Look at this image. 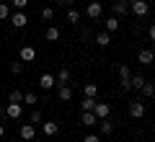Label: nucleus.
Listing matches in <instances>:
<instances>
[{"instance_id":"34","label":"nucleus","mask_w":155,"mask_h":142,"mask_svg":"<svg viewBox=\"0 0 155 142\" xmlns=\"http://www.w3.org/2000/svg\"><path fill=\"white\" fill-rule=\"evenodd\" d=\"M83 142H98V134H93V132H88V134H85V140Z\"/></svg>"},{"instance_id":"31","label":"nucleus","mask_w":155,"mask_h":142,"mask_svg":"<svg viewBox=\"0 0 155 142\" xmlns=\"http://www.w3.org/2000/svg\"><path fill=\"white\" fill-rule=\"evenodd\" d=\"M11 72L13 75H21L23 72V62H11Z\"/></svg>"},{"instance_id":"13","label":"nucleus","mask_w":155,"mask_h":142,"mask_svg":"<svg viewBox=\"0 0 155 142\" xmlns=\"http://www.w3.org/2000/svg\"><path fill=\"white\" fill-rule=\"evenodd\" d=\"M21 104H8L5 106V116H8V119H18V116H21Z\"/></svg>"},{"instance_id":"7","label":"nucleus","mask_w":155,"mask_h":142,"mask_svg":"<svg viewBox=\"0 0 155 142\" xmlns=\"http://www.w3.org/2000/svg\"><path fill=\"white\" fill-rule=\"evenodd\" d=\"M137 62H140V65H145V67L153 65V62H155V52L153 49H140L137 52Z\"/></svg>"},{"instance_id":"29","label":"nucleus","mask_w":155,"mask_h":142,"mask_svg":"<svg viewBox=\"0 0 155 142\" xmlns=\"http://www.w3.org/2000/svg\"><path fill=\"white\" fill-rule=\"evenodd\" d=\"M93 106H96V98H88V96H85V98L80 101V109L83 111H93Z\"/></svg>"},{"instance_id":"10","label":"nucleus","mask_w":155,"mask_h":142,"mask_svg":"<svg viewBox=\"0 0 155 142\" xmlns=\"http://www.w3.org/2000/svg\"><path fill=\"white\" fill-rule=\"evenodd\" d=\"M18 57H21V62H34L36 60V49H34V47H21V52H18Z\"/></svg>"},{"instance_id":"3","label":"nucleus","mask_w":155,"mask_h":142,"mask_svg":"<svg viewBox=\"0 0 155 142\" xmlns=\"http://www.w3.org/2000/svg\"><path fill=\"white\" fill-rule=\"evenodd\" d=\"M129 116H132V119H142V116H145V104L140 98L129 101Z\"/></svg>"},{"instance_id":"5","label":"nucleus","mask_w":155,"mask_h":142,"mask_svg":"<svg viewBox=\"0 0 155 142\" xmlns=\"http://www.w3.org/2000/svg\"><path fill=\"white\" fill-rule=\"evenodd\" d=\"M39 88H41V91H52V88H57V78L49 75V72L39 75Z\"/></svg>"},{"instance_id":"12","label":"nucleus","mask_w":155,"mask_h":142,"mask_svg":"<svg viewBox=\"0 0 155 142\" xmlns=\"http://www.w3.org/2000/svg\"><path fill=\"white\" fill-rule=\"evenodd\" d=\"M129 3H132V0H114V13H116V18L124 16V13H129Z\"/></svg>"},{"instance_id":"1","label":"nucleus","mask_w":155,"mask_h":142,"mask_svg":"<svg viewBox=\"0 0 155 142\" xmlns=\"http://www.w3.org/2000/svg\"><path fill=\"white\" fill-rule=\"evenodd\" d=\"M129 11H132L137 18H145L150 13V3L147 0H132V3H129Z\"/></svg>"},{"instance_id":"14","label":"nucleus","mask_w":155,"mask_h":142,"mask_svg":"<svg viewBox=\"0 0 155 142\" xmlns=\"http://www.w3.org/2000/svg\"><path fill=\"white\" fill-rule=\"evenodd\" d=\"M80 124L93 127V124H98V119H96V114H93V111H83V114H80Z\"/></svg>"},{"instance_id":"35","label":"nucleus","mask_w":155,"mask_h":142,"mask_svg":"<svg viewBox=\"0 0 155 142\" xmlns=\"http://www.w3.org/2000/svg\"><path fill=\"white\" fill-rule=\"evenodd\" d=\"M147 36H150V41H155V23L150 26V31H147Z\"/></svg>"},{"instance_id":"27","label":"nucleus","mask_w":155,"mask_h":142,"mask_svg":"<svg viewBox=\"0 0 155 142\" xmlns=\"http://www.w3.org/2000/svg\"><path fill=\"white\" fill-rule=\"evenodd\" d=\"M140 93H142L145 98H153V96H155V85H153V83H145V85H142V91H140Z\"/></svg>"},{"instance_id":"38","label":"nucleus","mask_w":155,"mask_h":142,"mask_svg":"<svg viewBox=\"0 0 155 142\" xmlns=\"http://www.w3.org/2000/svg\"><path fill=\"white\" fill-rule=\"evenodd\" d=\"M75 3H78V0H65V5H75Z\"/></svg>"},{"instance_id":"2","label":"nucleus","mask_w":155,"mask_h":142,"mask_svg":"<svg viewBox=\"0 0 155 142\" xmlns=\"http://www.w3.org/2000/svg\"><path fill=\"white\" fill-rule=\"evenodd\" d=\"M8 21L13 23V28H26L28 16H26V11H16V13H11V18H8Z\"/></svg>"},{"instance_id":"32","label":"nucleus","mask_w":155,"mask_h":142,"mask_svg":"<svg viewBox=\"0 0 155 142\" xmlns=\"http://www.w3.org/2000/svg\"><path fill=\"white\" fill-rule=\"evenodd\" d=\"M119 78H122V80L132 78V75H129V65H122V67H119Z\"/></svg>"},{"instance_id":"18","label":"nucleus","mask_w":155,"mask_h":142,"mask_svg":"<svg viewBox=\"0 0 155 142\" xmlns=\"http://www.w3.org/2000/svg\"><path fill=\"white\" fill-rule=\"evenodd\" d=\"M129 83H132V91H142V85L147 80H145L142 75H132V78H129Z\"/></svg>"},{"instance_id":"25","label":"nucleus","mask_w":155,"mask_h":142,"mask_svg":"<svg viewBox=\"0 0 155 142\" xmlns=\"http://www.w3.org/2000/svg\"><path fill=\"white\" fill-rule=\"evenodd\" d=\"M28 121H31V124H41V121H44V114H41L39 109H34L31 116H28Z\"/></svg>"},{"instance_id":"19","label":"nucleus","mask_w":155,"mask_h":142,"mask_svg":"<svg viewBox=\"0 0 155 142\" xmlns=\"http://www.w3.org/2000/svg\"><path fill=\"white\" fill-rule=\"evenodd\" d=\"M11 13H13V8L8 5V3H0V21H8Z\"/></svg>"},{"instance_id":"36","label":"nucleus","mask_w":155,"mask_h":142,"mask_svg":"<svg viewBox=\"0 0 155 142\" xmlns=\"http://www.w3.org/2000/svg\"><path fill=\"white\" fill-rule=\"evenodd\" d=\"M3 137H5V127L0 124V140H3Z\"/></svg>"},{"instance_id":"30","label":"nucleus","mask_w":155,"mask_h":142,"mask_svg":"<svg viewBox=\"0 0 155 142\" xmlns=\"http://www.w3.org/2000/svg\"><path fill=\"white\" fill-rule=\"evenodd\" d=\"M26 3H28V0H11V8H16V11H26Z\"/></svg>"},{"instance_id":"28","label":"nucleus","mask_w":155,"mask_h":142,"mask_svg":"<svg viewBox=\"0 0 155 142\" xmlns=\"http://www.w3.org/2000/svg\"><path fill=\"white\" fill-rule=\"evenodd\" d=\"M65 21H67V23H78V21H80V13H78L75 8H70V11H67V16H65Z\"/></svg>"},{"instance_id":"11","label":"nucleus","mask_w":155,"mask_h":142,"mask_svg":"<svg viewBox=\"0 0 155 142\" xmlns=\"http://www.w3.org/2000/svg\"><path fill=\"white\" fill-rule=\"evenodd\" d=\"M57 98L60 101H70L72 98V88L67 85V83H60V85H57Z\"/></svg>"},{"instance_id":"22","label":"nucleus","mask_w":155,"mask_h":142,"mask_svg":"<svg viewBox=\"0 0 155 142\" xmlns=\"http://www.w3.org/2000/svg\"><path fill=\"white\" fill-rule=\"evenodd\" d=\"M106 31H109V34L119 31V18H116V16H111L109 21H106Z\"/></svg>"},{"instance_id":"15","label":"nucleus","mask_w":155,"mask_h":142,"mask_svg":"<svg viewBox=\"0 0 155 142\" xmlns=\"http://www.w3.org/2000/svg\"><path fill=\"white\" fill-rule=\"evenodd\" d=\"M93 41L98 44V47H109V44H111V34L109 31H101V34H96V36H93Z\"/></svg>"},{"instance_id":"26","label":"nucleus","mask_w":155,"mask_h":142,"mask_svg":"<svg viewBox=\"0 0 155 142\" xmlns=\"http://www.w3.org/2000/svg\"><path fill=\"white\" fill-rule=\"evenodd\" d=\"M52 18H54V8L44 5V8H41V21H52Z\"/></svg>"},{"instance_id":"39","label":"nucleus","mask_w":155,"mask_h":142,"mask_svg":"<svg viewBox=\"0 0 155 142\" xmlns=\"http://www.w3.org/2000/svg\"><path fill=\"white\" fill-rule=\"evenodd\" d=\"M11 142H16V140H11Z\"/></svg>"},{"instance_id":"21","label":"nucleus","mask_w":155,"mask_h":142,"mask_svg":"<svg viewBox=\"0 0 155 142\" xmlns=\"http://www.w3.org/2000/svg\"><path fill=\"white\" fill-rule=\"evenodd\" d=\"M23 104H28V106H34V104H39V96L34 91H26L23 93Z\"/></svg>"},{"instance_id":"24","label":"nucleus","mask_w":155,"mask_h":142,"mask_svg":"<svg viewBox=\"0 0 155 142\" xmlns=\"http://www.w3.org/2000/svg\"><path fill=\"white\" fill-rule=\"evenodd\" d=\"M98 124H101V134H111L114 132V124L109 119H98Z\"/></svg>"},{"instance_id":"33","label":"nucleus","mask_w":155,"mask_h":142,"mask_svg":"<svg viewBox=\"0 0 155 142\" xmlns=\"http://www.w3.org/2000/svg\"><path fill=\"white\" fill-rule=\"evenodd\" d=\"M122 91H124V93L132 91V83H129V78H127V80H122Z\"/></svg>"},{"instance_id":"16","label":"nucleus","mask_w":155,"mask_h":142,"mask_svg":"<svg viewBox=\"0 0 155 142\" xmlns=\"http://www.w3.org/2000/svg\"><path fill=\"white\" fill-rule=\"evenodd\" d=\"M44 39L47 41H57V39H60V28L57 26H47L44 28Z\"/></svg>"},{"instance_id":"23","label":"nucleus","mask_w":155,"mask_h":142,"mask_svg":"<svg viewBox=\"0 0 155 142\" xmlns=\"http://www.w3.org/2000/svg\"><path fill=\"white\" fill-rule=\"evenodd\" d=\"M57 85H60V83H67L70 80V70H67V67H60V72H57Z\"/></svg>"},{"instance_id":"6","label":"nucleus","mask_w":155,"mask_h":142,"mask_svg":"<svg viewBox=\"0 0 155 142\" xmlns=\"http://www.w3.org/2000/svg\"><path fill=\"white\" fill-rule=\"evenodd\" d=\"M85 16H88L91 21L101 18V16H104V5H101V3H88V8H85Z\"/></svg>"},{"instance_id":"20","label":"nucleus","mask_w":155,"mask_h":142,"mask_svg":"<svg viewBox=\"0 0 155 142\" xmlns=\"http://www.w3.org/2000/svg\"><path fill=\"white\" fill-rule=\"evenodd\" d=\"M8 104H23V93L21 91H11L8 93Z\"/></svg>"},{"instance_id":"8","label":"nucleus","mask_w":155,"mask_h":142,"mask_svg":"<svg viewBox=\"0 0 155 142\" xmlns=\"http://www.w3.org/2000/svg\"><path fill=\"white\" fill-rule=\"evenodd\" d=\"M93 114H96V119H109V114H111V106H109V104H101V101H96V106H93Z\"/></svg>"},{"instance_id":"4","label":"nucleus","mask_w":155,"mask_h":142,"mask_svg":"<svg viewBox=\"0 0 155 142\" xmlns=\"http://www.w3.org/2000/svg\"><path fill=\"white\" fill-rule=\"evenodd\" d=\"M18 137H21L23 142H31L34 137H36V127L28 121V124H21V129H18Z\"/></svg>"},{"instance_id":"37","label":"nucleus","mask_w":155,"mask_h":142,"mask_svg":"<svg viewBox=\"0 0 155 142\" xmlns=\"http://www.w3.org/2000/svg\"><path fill=\"white\" fill-rule=\"evenodd\" d=\"M52 3H54V5H65V0H52Z\"/></svg>"},{"instance_id":"17","label":"nucleus","mask_w":155,"mask_h":142,"mask_svg":"<svg viewBox=\"0 0 155 142\" xmlns=\"http://www.w3.org/2000/svg\"><path fill=\"white\" fill-rule=\"evenodd\" d=\"M83 93L88 96V98H96V96H98V85H96V83H85V85H83Z\"/></svg>"},{"instance_id":"9","label":"nucleus","mask_w":155,"mask_h":142,"mask_svg":"<svg viewBox=\"0 0 155 142\" xmlns=\"http://www.w3.org/2000/svg\"><path fill=\"white\" fill-rule=\"evenodd\" d=\"M60 132V124L57 121H41V134L44 137H54Z\"/></svg>"}]
</instances>
